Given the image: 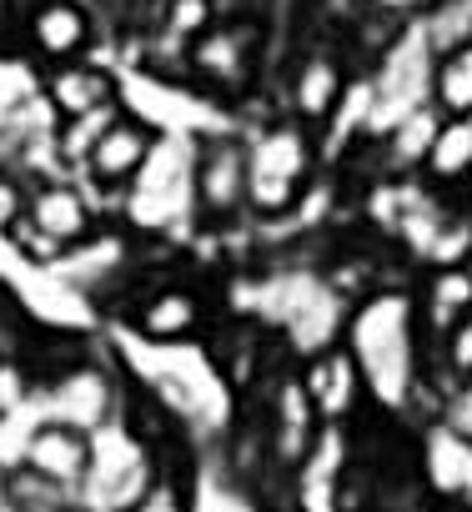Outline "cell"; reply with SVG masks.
I'll use <instances>...</instances> for the list:
<instances>
[{
  "label": "cell",
  "mask_w": 472,
  "mask_h": 512,
  "mask_svg": "<svg viewBox=\"0 0 472 512\" xmlns=\"http://www.w3.org/2000/svg\"><path fill=\"white\" fill-rule=\"evenodd\" d=\"M342 342L362 367L367 402L377 412H412V402L422 397V382H427V357H432V347L422 337L417 297L402 287H377V292L357 297Z\"/></svg>",
  "instance_id": "cell-1"
},
{
  "label": "cell",
  "mask_w": 472,
  "mask_h": 512,
  "mask_svg": "<svg viewBox=\"0 0 472 512\" xmlns=\"http://www.w3.org/2000/svg\"><path fill=\"white\" fill-rule=\"evenodd\" d=\"M317 161H322V136L302 126L297 116L277 111L262 126H252L247 131V211L257 221L292 216L317 186Z\"/></svg>",
  "instance_id": "cell-2"
},
{
  "label": "cell",
  "mask_w": 472,
  "mask_h": 512,
  "mask_svg": "<svg viewBox=\"0 0 472 512\" xmlns=\"http://www.w3.org/2000/svg\"><path fill=\"white\" fill-rule=\"evenodd\" d=\"M267 66H272L267 16H221L186 51V91H201L206 101L231 106L257 86Z\"/></svg>",
  "instance_id": "cell-3"
},
{
  "label": "cell",
  "mask_w": 472,
  "mask_h": 512,
  "mask_svg": "<svg viewBox=\"0 0 472 512\" xmlns=\"http://www.w3.org/2000/svg\"><path fill=\"white\" fill-rule=\"evenodd\" d=\"M191 151H196V136H166V131H161V141H156L146 171H141V176L126 186V196H121L126 226L161 236L166 226H186V221H196Z\"/></svg>",
  "instance_id": "cell-4"
},
{
  "label": "cell",
  "mask_w": 472,
  "mask_h": 512,
  "mask_svg": "<svg viewBox=\"0 0 472 512\" xmlns=\"http://www.w3.org/2000/svg\"><path fill=\"white\" fill-rule=\"evenodd\" d=\"M81 487L101 512H126L131 502H141L156 487L151 447L131 417H111L106 427L91 432V472Z\"/></svg>",
  "instance_id": "cell-5"
},
{
  "label": "cell",
  "mask_w": 472,
  "mask_h": 512,
  "mask_svg": "<svg viewBox=\"0 0 472 512\" xmlns=\"http://www.w3.org/2000/svg\"><path fill=\"white\" fill-rule=\"evenodd\" d=\"M357 81V66L347 61V51L332 41V36H312L302 41L292 56H287V96H282V111L297 116L302 126L312 131H327L347 101Z\"/></svg>",
  "instance_id": "cell-6"
},
{
  "label": "cell",
  "mask_w": 472,
  "mask_h": 512,
  "mask_svg": "<svg viewBox=\"0 0 472 512\" xmlns=\"http://www.w3.org/2000/svg\"><path fill=\"white\" fill-rule=\"evenodd\" d=\"M101 16L91 0H31V6L16 16V31H11V46L36 66H61V61H81V56H96V41H101Z\"/></svg>",
  "instance_id": "cell-7"
},
{
  "label": "cell",
  "mask_w": 472,
  "mask_h": 512,
  "mask_svg": "<svg viewBox=\"0 0 472 512\" xmlns=\"http://www.w3.org/2000/svg\"><path fill=\"white\" fill-rule=\"evenodd\" d=\"M191 191H196V221H206V226H231V221L252 216L247 211V136L242 131L196 136Z\"/></svg>",
  "instance_id": "cell-8"
},
{
  "label": "cell",
  "mask_w": 472,
  "mask_h": 512,
  "mask_svg": "<svg viewBox=\"0 0 472 512\" xmlns=\"http://www.w3.org/2000/svg\"><path fill=\"white\" fill-rule=\"evenodd\" d=\"M36 397L46 407V422H66V427H81V432L106 427L116 417V407H121L116 377L106 367H96V362H66V367L46 372Z\"/></svg>",
  "instance_id": "cell-9"
},
{
  "label": "cell",
  "mask_w": 472,
  "mask_h": 512,
  "mask_svg": "<svg viewBox=\"0 0 472 512\" xmlns=\"http://www.w3.org/2000/svg\"><path fill=\"white\" fill-rule=\"evenodd\" d=\"M262 427H267V457H272V467H282V472L307 467V457L317 452V442H322L327 427H322V417H317V407H312V397L302 387V372H277L272 377Z\"/></svg>",
  "instance_id": "cell-10"
},
{
  "label": "cell",
  "mask_w": 472,
  "mask_h": 512,
  "mask_svg": "<svg viewBox=\"0 0 472 512\" xmlns=\"http://www.w3.org/2000/svg\"><path fill=\"white\" fill-rule=\"evenodd\" d=\"M206 317H211V307H206L201 287L171 282V277L146 282V287L136 292V307L126 312L131 332L146 337L151 347H181V342H191V337L206 327Z\"/></svg>",
  "instance_id": "cell-11"
},
{
  "label": "cell",
  "mask_w": 472,
  "mask_h": 512,
  "mask_svg": "<svg viewBox=\"0 0 472 512\" xmlns=\"http://www.w3.org/2000/svg\"><path fill=\"white\" fill-rule=\"evenodd\" d=\"M96 201H91V186L76 181L71 171H56V176H41L31 181V206H26V226H36L46 241H56L61 251L91 241L101 231L96 221Z\"/></svg>",
  "instance_id": "cell-12"
},
{
  "label": "cell",
  "mask_w": 472,
  "mask_h": 512,
  "mask_svg": "<svg viewBox=\"0 0 472 512\" xmlns=\"http://www.w3.org/2000/svg\"><path fill=\"white\" fill-rule=\"evenodd\" d=\"M156 141H161V131L141 116V111H121V121L101 136V146L91 151V161L81 166V181L91 186V191H111V196H126V186L146 171V161H151V151H156Z\"/></svg>",
  "instance_id": "cell-13"
},
{
  "label": "cell",
  "mask_w": 472,
  "mask_h": 512,
  "mask_svg": "<svg viewBox=\"0 0 472 512\" xmlns=\"http://www.w3.org/2000/svg\"><path fill=\"white\" fill-rule=\"evenodd\" d=\"M297 372H302V387H307V397H312L322 427H347V422L367 407V382H362V367H357V357L347 352V342H337V347L307 357Z\"/></svg>",
  "instance_id": "cell-14"
},
{
  "label": "cell",
  "mask_w": 472,
  "mask_h": 512,
  "mask_svg": "<svg viewBox=\"0 0 472 512\" xmlns=\"http://www.w3.org/2000/svg\"><path fill=\"white\" fill-rule=\"evenodd\" d=\"M36 86H41L46 106L56 111V121L86 116V111L111 106V101H126V96H121V76H116L101 56H81V61L46 66V71H36Z\"/></svg>",
  "instance_id": "cell-15"
},
{
  "label": "cell",
  "mask_w": 472,
  "mask_h": 512,
  "mask_svg": "<svg viewBox=\"0 0 472 512\" xmlns=\"http://www.w3.org/2000/svg\"><path fill=\"white\" fill-rule=\"evenodd\" d=\"M417 457H422L427 492H437L447 502H472V437H462L457 427H447L442 417H432L422 427Z\"/></svg>",
  "instance_id": "cell-16"
},
{
  "label": "cell",
  "mask_w": 472,
  "mask_h": 512,
  "mask_svg": "<svg viewBox=\"0 0 472 512\" xmlns=\"http://www.w3.org/2000/svg\"><path fill=\"white\" fill-rule=\"evenodd\" d=\"M31 477H41L46 487H81L86 472H91V432L81 427H66V422H41V432L31 437V452H26V467Z\"/></svg>",
  "instance_id": "cell-17"
},
{
  "label": "cell",
  "mask_w": 472,
  "mask_h": 512,
  "mask_svg": "<svg viewBox=\"0 0 472 512\" xmlns=\"http://www.w3.org/2000/svg\"><path fill=\"white\" fill-rule=\"evenodd\" d=\"M437 131H442V111L427 101V106H417L412 116H402L387 136L367 141V151H372V161H377V176H387V181L422 176V166H427V151H432Z\"/></svg>",
  "instance_id": "cell-18"
},
{
  "label": "cell",
  "mask_w": 472,
  "mask_h": 512,
  "mask_svg": "<svg viewBox=\"0 0 472 512\" xmlns=\"http://www.w3.org/2000/svg\"><path fill=\"white\" fill-rule=\"evenodd\" d=\"M412 297H417V317H422L427 347L442 342L472 312V262H462V267H427V277H422V287Z\"/></svg>",
  "instance_id": "cell-19"
},
{
  "label": "cell",
  "mask_w": 472,
  "mask_h": 512,
  "mask_svg": "<svg viewBox=\"0 0 472 512\" xmlns=\"http://www.w3.org/2000/svg\"><path fill=\"white\" fill-rule=\"evenodd\" d=\"M422 181L442 196H467L472 191V116H442V131L427 151Z\"/></svg>",
  "instance_id": "cell-20"
},
{
  "label": "cell",
  "mask_w": 472,
  "mask_h": 512,
  "mask_svg": "<svg viewBox=\"0 0 472 512\" xmlns=\"http://www.w3.org/2000/svg\"><path fill=\"white\" fill-rule=\"evenodd\" d=\"M121 111H126V101H111V106H96V111H86V116L56 121V136H51L56 166H61V171H81V166L91 161V151L101 146V136L121 121Z\"/></svg>",
  "instance_id": "cell-21"
},
{
  "label": "cell",
  "mask_w": 472,
  "mask_h": 512,
  "mask_svg": "<svg viewBox=\"0 0 472 512\" xmlns=\"http://www.w3.org/2000/svg\"><path fill=\"white\" fill-rule=\"evenodd\" d=\"M432 106L442 116H472V41L452 46L432 66Z\"/></svg>",
  "instance_id": "cell-22"
},
{
  "label": "cell",
  "mask_w": 472,
  "mask_h": 512,
  "mask_svg": "<svg viewBox=\"0 0 472 512\" xmlns=\"http://www.w3.org/2000/svg\"><path fill=\"white\" fill-rule=\"evenodd\" d=\"M462 377H472V312L442 342H432V357H427V387L447 392V382H462Z\"/></svg>",
  "instance_id": "cell-23"
},
{
  "label": "cell",
  "mask_w": 472,
  "mask_h": 512,
  "mask_svg": "<svg viewBox=\"0 0 472 512\" xmlns=\"http://www.w3.org/2000/svg\"><path fill=\"white\" fill-rule=\"evenodd\" d=\"M31 206V181L16 166H0V236H16V226L26 221Z\"/></svg>",
  "instance_id": "cell-24"
},
{
  "label": "cell",
  "mask_w": 472,
  "mask_h": 512,
  "mask_svg": "<svg viewBox=\"0 0 472 512\" xmlns=\"http://www.w3.org/2000/svg\"><path fill=\"white\" fill-rule=\"evenodd\" d=\"M437 417H442L447 427H457L462 437H472V377L447 382V392H442V402H437Z\"/></svg>",
  "instance_id": "cell-25"
},
{
  "label": "cell",
  "mask_w": 472,
  "mask_h": 512,
  "mask_svg": "<svg viewBox=\"0 0 472 512\" xmlns=\"http://www.w3.org/2000/svg\"><path fill=\"white\" fill-rule=\"evenodd\" d=\"M126 512H191V502H186V487H181V482L156 477V487H151L141 502H131Z\"/></svg>",
  "instance_id": "cell-26"
},
{
  "label": "cell",
  "mask_w": 472,
  "mask_h": 512,
  "mask_svg": "<svg viewBox=\"0 0 472 512\" xmlns=\"http://www.w3.org/2000/svg\"><path fill=\"white\" fill-rule=\"evenodd\" d=\"M367 11H377V16H387V21H402V26H417L437 0H362Z\"/></svg>",
  "instance_id": "cell-27"
},
{
  "label": "cell",
  "mask_w": 472,
  "mask_h": 512,
  "mask_svg": "<svg viewBox=\"0 0 472 512\" xmlns=\"http://www.w3.org/2000/svg\"><path fill=\"white\" fill-rule=\"evenodd\" d=\"M26 397H31V382H26V372L0 362V417H6L16 402H26Z\"/></svg>",
  "instance_id": "cell-28"
},
{
  "label": "cell",
  "mask_w": 472,
  "mask_h": 512,
  "mask_svg": "<svg viewBox=\"0 0 472 512\" xmlns=\"http://www.w3.org/2000/svg\"><path fill=\"white\" fill-rule=\"evenodd\" d=\"M146 6H151V11H161V6H166V0H146Z\"/></svg>",
  "instance_id": "cell-29"
},
{
  "label": "cell",
  "mask_w": 472,
  "mask_h": 512,
  "mask_svg": "<svg viewBox=\"0 0 472 512\" xmlns=\"http://www.w3.org/2000/svg\"><path fill=\"white\" fill-rule=\"evenodd\" d=\"M0 56H6V31H0Z\"/></svg>",
  "instance_id": "cell-30"
}]
</instances>
